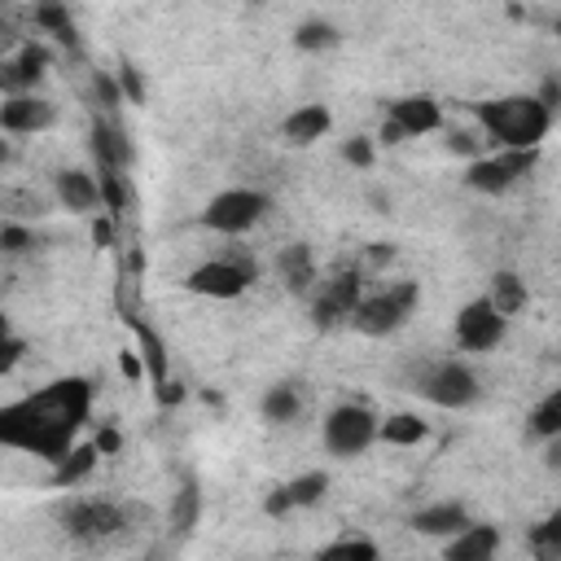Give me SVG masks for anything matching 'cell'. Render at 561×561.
Returning <instances> with one entry per match:
<instances>
[{
	"instance_id": "cell-26",
	"label": "cell",
	"mask_w": 561,
	"mask_h": 561,
	"mask_svg": "<svg viewBox=\"0 0 561 561\" xmlns=\"http://www.w3.org/2000/svg\"><path fill=\"white\" fill-rule=\"evenodd\" d=\"M526 548L535 561H561V513H548L526 530Z\"/></svg>"
},
{
	"instance_id": "cell-40",
	"label": "cell",
	"mask_w": 561,
	"mask_h": 561,
	"mask_svg": "<svg viewBox=\"0 0 561 561\" xmlns=\"http://www.w3.org/2000/svg\"><path fill=\"white\" fill-rule=\"evenodd\" d=\"M263 513H267V517H285V513H294V504H289L285 486H272V491H267V500H263Z\"/></svg>"
},
{
	"instance_id": "cell-28",
	"label": "cell",
	"mask_w": 561,
	"mask_h": 561,
	"mask_svg": "<svg viewBox=\"0 0 561 561\" xmlns=\"http://www.w3.org/2000/svg\"><path fill=\"white\" fill-rule=\"evenodd\" d=\"M316 561H381V552H377V543L368 535H342L329 548H320Z\"/></svg>"
},
{
	"instance_id": "cell-16",
	"label": "cell",
	"mask_w": 561,
	"mask_h": 561,
	"mask_svg": "<svg viewBox=\"0 0 561 561\" xmlns=\"http://www.w3.org/2000/svg\"><path fill=\"white\" fill-rule=\"evenodd\" d=\"M465 526H469V508L460 500H438V504H425L412 513V530H421L430 539H451Z\"/></svg>"
},
{
	"instance_id": "cell-27",
	"label": "cell",
	"mask_w": 561,
	"mask_h": 561,
	"mask_svg": "<svg viewBox=\"0 0 561 561\" xmlns=\"http://www.w3.org/2000/svg\"><path fill=\"white\" fill-rule=\"evenodd\" d=\"M167 517H171V535H193V526H197V517H202V491H197V482H184V486L175 491Z\"/></svg>"
},
{
	"instance_id": "cell-17",
	"label": "cell",
	"mask_w": 561,
	"mask_h": 561,
	"mask_svg": "<svg viewBox=\"0 0 561 561\" xmlns=\"http://www.w3.org/2000/svg\"><path fill=\"white\" fill-rule=\"evenodd\" d=\"M329 127H333V114H329V105H320V101L298 105V110H289V114L280 118V136H285L289 145H316L320 136H329Z\"/></svg>"
},
{
	"instance_id": "cell-47",
	"label": "cell",
	"mask_w": 561,
	"mask_h": 561,
	"mask_svg": "<svg viewBox=\"0 0 561 561\" xmlns=\"http://www.w3.org/2000/svg\"><path fill=\"white\" fill-rule=\"evenodd\" d=\"M9 158H13V145H9V140H4V136H0V167H4V162H9Z\"/></svg>"
},
{
	"instance_id": "cell-23",
	"label": "cell",
	"mask_w": 561,
	"mask_h": 561,
	"mask_svg": "<svg viewBox=\"0 0 561 561\" xmlns=\"http://www.w3.org/2000/svg\"><path fill=\"white\" fill-rule=\"evenodd\" d=\"M127 324H131V333H136L145 377H149L153 386H162V381H167V346H162V337H158V333H153L145 320H127Z\"/></svg>"
},
{
	"instance_id": "cell-7",
	"label": "cell",
	"mask_w": 561,
	"mask_h": 561,
	"mask_svg": "<svg viewBox=\"0 0 561 561\" xmlns=\"http://www.w3.org/2000/svg\"><path fill=\"white\" fill-rule=\"evenodd\" d=\"M377 412L373 408H364V403H337L329 416H324V430H320V438H324V447L333 451V456H342V460H351V456H364L373 443H377Z\"/></svg>"
},
{
	"instance_id": "cell-1",
	"label": "cell",
	"mask_w": 561,
	"mask_h": 561,
	"mask_svg": "<svg viewBox=\"0 0 561 561\" xmlns=\"http://www.w3.org/2000/svg\"><path fill=\"white\" fill-rule=\"evenodd\" d=\"M88 412H92V386L83 377H61L26 399L0 403V447H18L57 465L75 447V434L83 430Z\"/></svg>"
},
{
	"instance_id": "cell-12",
	"label": "cell",
	"mask_w": 561,
	"mask_h": 561,
	"mask_svg": "<svg viewBox=\"0 0 561 561\" xmlns=\"http://www.w3.org/2000/svg\"><path fill=\"white\" fill-rule=\"evenodd\" d=\"M386 123H394L403 140L408 136H430V131L443 127V105L434 96H421V92L416 96H399V101L386 105Z\"/></svg>"
},
{
	"instance_id": "cell-19",
	"label": "cell",
	"mask_w": 561,
	"mask_h": 561,
	"mask_svg": "<svg viewBox=\"0 0 561 561\" xmlns=\"http://www.w3.org/2000/svg\"><path fill=\"white\" fill-rule=\"evenodd\" d=\"M276 272H280V280H285L289 294H311V289H316V259H311V250H307L302 241L280 245Z\"/></svg>"
},
{
	"instance_id": "cell-8",
	"label": "cell",
	"mask_w": 561,
	"mask_h": 561,
	"mask_svg": "<svg viewBox=\"0 0 561 561\" xmlns=\"http://www.w3.org/2000/svg\"><path fill=\"white\" fill-rule=\"evenodd\" d=\"M416 390H421L434 408H447V412H460V408L478 403V394H482L473 368L460 364V359H438V364H430V368L421 373Z\"/></svg>"
},
{
	"instance_id": "cell-24",
	"label": "cell",
	"mask_w": 561,
	"mask_h": 561,
	"mask_svg": "<svg viewBox=\"0 0 561 561\" xmlns=\"http://www.w3.org/2000/svg\"><path fill=\"white\" fill-rule=\"evenodd\" d=\"M96 460H101V456H96L92 443H75V447L53 465V482H57V486H75V482H83V478L96 469Z\"/></svg>"
},
{
	"instance_id": "cell-15",
	"label": "cell",
	"mask_w": 561,
	"mask_h": 561,
	"mask_svg": "<svg viewBox=\"0 0 561 561\" xmlns=\"http://www.w3.org/2000/svg\"><path fill=\"white\" fill-rule=\"evenodd\" d=\"M92 158H96L101 171H114V175H123L131 167V158H136L127 131L114 118H105V114L92 118Z\"/></svg>"
},
{
	"instance_id": "cell-38",
	"label": "cell",
	"mask_w": 561,
	"mask_h": 561,
	"mask_svg": "<svg viewBox=\"0 0 561 561\" xmlns=\"http://www.w3.org/2000/svg\"><path fill=\"white\" fill-rule=\"evenodd\" d=\"M22 351H26V342H22V337H0V377L18 368Z\"/></svg>"
},
{
	"instance_id": "cell-25",
	"label": "cell",
	"mask_w": 561,
	"mask_h": 561,
	"mask_svg": "<svg viewBox=\"0 0 561 561\" xmlns=\"http://www.w3.org/2000/svg\"><path fill=\"white\" fill-rule=\"evenodd\" d=\"M263 421H272V425H289L298 412H302V394H298V386H289V381H280V386H267V394H263Z\"/></svg>"
},
{
	"instance_id": "cell-11",
	"label": "cell",
	"mask_w": 561,
	"mask_h": 561,
	"mask_svg": "<svg viewBox=\"0 0 561 561\" xmlns=\"http://www.w3.org/2000/svg\"><path fill=\"white\" fill-rule=\"evenodd\" d=\"M57 123V105L22 92V96H4L0 101V136H39Z\"/></svg>"
},
{
	"instance_id": "cell-2",
	"label": "cell",
	"mask_w": 561,
	"mask_h": 561,
	"mask_svg": "<svg viewBox=\"0 0 561 561\" xmlns=\"http://www.w3.org/2000/svg\"><path fill=\"white\" fill-rule=\"evenodd\" d=\"M482 131L500 149H539L543 136L552 131V110H543L535 96H495L473 105Z\"/></svg>"
},
{
	"instance_id": "cell-13",
	"label": "cell",
	"mask_w": 561,
	"mask_h": 561,
	"mask_svg": "<svg viewBox=\"0 0 561 561\" xmlns=\"http://www.w3.org/2000/svg\"><path fill=\"white\" fill-rule=\"evenodd\" d=\"M44 70H48V48L44 44H22L9 61H0V92L4 96L35 92V83L44 79Z\"/></svg>"
},
{
	"instance_id": "cell-6",
	"label": "cell",
	"mask_w": 561,
	"mask_h": 561,
	"mask_svg": "<svg viewBox=\"0 0 561 561\" xmlns=\"http://www.w3.org/2000/svg\"><path fill=\"white\" fill-rule=\"evenodd\" d=\"M267 210H272V197H267V193H259V188H224V193H215V197L206 202L202 224H206L210 232L241 237V232H250Z\"/></svg>"
},
{
	"instance_id": "cell-10",
	"label": "cell",
	"mask_w": 561,
	"mask_h": 561,
	"mask_svg": "<svg viewBox=\"0 0 561 561\" xmlns=\"http://www.w3.org/2000/svg\"><path fill=\"white\" fill-rule=\"evenodd\" d=\"M508 333V320L486 302V298H473L456 311V346L460 351H473V355H486L504 342Z\"/></svg>"
},
{
	"instance_id": "cell-49",
	"label": "cell",
	"mask_w": 561,
	"mask_h": 561,
	"mask_svg": "<svg viewBox=\"0 0 561 561\" xmlns=\"http://www.w3.org/2000/svg\"><path fill=\"white\" fill-rule=\"evenodd\" d=\"M0 39H4V26H0Z\"/></svg>"
},
{
	"instance_id": "cell-36",
	"label": "cell",
	"mask_w": 561,
	"mask_h": 561,
	"mask_svg": "<svg viewBox=\"0 0 561 561\" xmlns=\"http://www.w3.org/2000/svg\"><path fill=\"white\" fill-rule=\"evenodd\" d=\"M35 245L26 224H0V254H26Z\"/></svg>"
},
{
	"instance_id": "cell-37",
	"label": "cell",
	"mask_w": 561,
	"mask_h": 561,
	"mask_svg": "<svg viewBox=\"0 0 561 561\" xmlns=\"http://www.w3.org/2000/svg\"><path fill=\"white\" fill-rule=\"evenodd\" d=\"M342 158H346L351 167H373V140H368V136H351V140L342 145Z\"/></svg>"
},
{
	"instance_id": "cell-14",
	"label": "cell",
	"mask_w": 561,
	"mask_h": 561,
	"mask_svg": "<svg viewBox=\"0 0 561 561\" xmlns=\"http://www.w3.org/2000/svg\"><path fill=\"white\" fill-rule=\"evenodd\" d=\"M500 526L491 522H469L465 530H456L447 543H443V561H495L500 557Z\"/></svg>"
},
{
	"instance_id": "cell-3",
	"label": "cell",
	"mask_w": 561,
	"mask_h": 561,
	"mask_svg": "<svg viewBox=\"0 0 561 561\" xmlns=\"http://www.w3.org/2000/svg\"><path fill=\"white\" fill-rule=\"evenodd\" d=\"M57 522L79 543H110L127 530V508L105 495H70L57 504Z\"/></svg>"
},
{
	"instance_id": "cell-22",
	"label": "cell",
	"mask_w": 561,
	"mask_h": 561,
	"mask_svg": "<svg viewBox=\"0 0 561 561\" xmlns=\"http://www.w3.org/2000/svg\"><path fill=\"white\" fill-rule=\"evenodd\" d=\"M482 298H486V302L508 320V316H517V311L526 307V298H530V294H526V280H522L517 272H495V276H491V289H486Z\"/></svg>"
},
{
	"instance_id": "cell-31",
	"label": "cell",
	"mask_w": 561,
	"mask_h": 561,
	"mask_svg": "<svg viewBox=\"0 0 561 561\" xmlns=\"http://www.w3.org/2000/svg\"><path fill=\"white\" fill-rule=\"evenodd\" d=\"M530 434H539V438H561V390H548L539 403H535V412H530Z\"/></svg>"
},
{
	"instance_id": "cell-43",
	"label": "cell",
	"mask_w": 561,
	"mask_h": 561,
	"mask_svg": "<svg viewBox=\"0 0 561 561\" xmlns=\"http://www.w3.org/2000/svg\"><path fill=\"white\" fill-rule=\"evenodd\" d=\"M123 373H127L131 381H140V377H145V368H140V355H136V351H123Z\"/></svg>"
},
{
	"instance_id": "cell-29",
	"label": "cell",
	"mask_w": 561,
	"mask_h": 561,
	"mask_svg": "<svg viewBox=\"0 0 561 561\" xmlns=\"http://www.w3.org/2000/svg\"><path fill=\"white\" fill-rule=\"evenodd\" d=\"M324 491H329V473H324V469H307V473H298V478L285 482V495H289L294 508H311V504H320Z\"/></svg>"
},
{
	"instance_id": "cell-30",
	"label": "cell",
	"mask_w": 561,
	"mask_h": 561,
	"mask_svg": "<svg viewBox=\"0 0 561 561\" xmlns=\"http://www.w3.org/2000/svg\"><path fill=\"white\" fill-rule=\"evenodd\" d=\"M342 35H337V26L329 22V18H302L298 22V31H294V44L302 48V53H324V48H333Z\"/></svg>"
},
{
	"instance_id": "cell-33",
	"label": "cell",
	"mask_w": 561,
	"mask_h": 561,
	"mask_svg": "<svg viewBox=\"0 0 561 561\" xmlns=\"http://www.w3.org/2000/svg\"><path fill=\"white\" fill-rule=\"evenodd\" d=\"M96 188H101V206L110 215H123L127 210V175H114V171H96Z\"/></svg>"
},
{
	"instance_id": "cell-4",
	"label": "cell",
	"mask_w": 561,
	"mask_h": 561,
	"mask_svg": "<svg viewBox=\"0 0 561 561\" xmlns=\"http://www.w3.org/2000/svg\"><path fill=\"white\" fill-rule=\"evenodd\" d=\"M416 302H421V285L416 280H390L386 289L359 298V307L351 311V324L364 337H390V333H399L408 324Z\"/></svg>"
},
{
	"instance_id": "cell-32",
	"label": "cell",
	"mask_w": 561,
	"mask_h": 561,
	"mask_svg": "<svg viewBox=\"0 0 561 561\" xmlns=\"http://www.w3.org/2000/svg\"><path fill=\"white\" fill-rule=\"evenodd\" d=\"M35 26L57 35L61 44H75V22H70V9L66 4H35Z\"/></svg>"
},
{
	"instance_id": "cell-41",
	"label": "cell",
	"mask_w": 561,
	"mask_h": 561,
	"mask_svg": "<svg viewBox=\"0 0 561 561\" xmlns=\"http://www.w3.org/2000/svg\"><path fill=\"white\" fill-rule=\"evenodd\" d=\"M447 149H451V153H473V158H482V153H478V140H473L469 131H451V136H447Z\"/></svg>"
},
{
	"instance_id": "cell-9",
	"label": "cell",
	"mask_w": 561,
	"mask_h": 561,
	"mask_svg": "<svg viewBox=\"0 0 561 561\" xmlns=\"http://www.w3.org/2000/svg\"><path fill=\"white\" fill-rule=\"evenodd\" d=\"M359 298H364V276L355 267L351 272L342 267L329 280H320L311 289V320H316V329H333V324L351 320V311L359 307Z\"/></svg>"
},
{
	"instance_id": "cell-48",
	"label": "cell",
	"mask_w": 561,
	"mask_h": 561,
	"mask_svg": "<svg viewBox=\"0 0 561 561\" xmlns=\"http://www.w3.org/2000/svg\"><path fill=\"white\" fill-rule=\"evenodd\" d=\"M0 337H13V329H9V316L0 311Z\"/></svg>"
},
{
	"instance_id": "cell-20",
	"label": "cell",
	"mask_w": 561,
	"mask_h": 561,
	"mask_svg": "<svg viewBox=\"0 0 561 561\" xmlns=\"http://www.w3.org/2000/svg\"><path fill=\"white\" fill-rule=\"evenodd\" d=\"M465 184H469L473 193H504V188H513L517 180H513V171L504 167L500 153H482V158H473V162L465 167Z\"/></svg>"
},
{
	"instance_id": "cell-34",
	"label": "cell",
	"mask_w": 561,
	"mask_h": 561,
	"mask_svg": "<svg viewBox=\"0 0 561 561\" xmlns=\"http://www.w3.org/2000/svg\"><path fill=\"white\" fill-rule=\"evenodd\" d=\"M114 79H118V92H123V101H131V105H145V79H140V70H136L131 61H118Z\"/></svg>"
},
{
	"instance_id": "cell-39",
	"label": "cell",
	"mask_w": 561,
	"mask_h": 561,
	"mask_svg": "<svg viewBox=\"0 0 561 561\" xmlns=\"http://www.w3.org/2000/svg\"><path fill=\"white\" fill-rule=\"evenodd\" d=\"M92 447H96V456H101V451H105V456H114V451L123 447V434H118L114 425H101V430H96V438H92Z\"/></svg>"
},
{
	"instance_id": "cell-35",
	"label": "cell",
	"mask_w": 561,
	"mask_h": 561,
	"mask_svg": "<svg viewBox=\"0 0 561 561\" xmlns=\"http://www.w3.org/2000/svg\"><path fill=\"white\" fill-rule=\"evenodd\" d=\"M92 96H96L101 110H118V105H123V92H118L114 70H96V75H92Z\"/></svg>"
},
{
	"instance_id": "cell-44",
	"label": "cell",
	"mask_w": 561,
	"mask_h": 561,
	"mask_svg": "<svg viewBox=\"0 0 561 561\" xmlns=\"http://www.w3.org/2000/svg\"><path fill=\"white\" fill-rule=\"evenodd\" d=\"M92 237H96L101 245H114V224H110V219H96V224H92Z\"/></svg>"
},
{
	"instance_id": "cell-18",
	"label": "cell",
	"mask_w": 561,
	"mask_h": 561,
	"mask_svg": "<svg viewBox=\"0 0 561 561\" xmlns=\"http://www.w3.org/2000/svg\"><path fill=\"white\" fill-rule=\"evenodd\" d=\"M53 188H57V202H61L66 210L88 215V210L101 206V188H96V175H92V171H75V167H70V171H57Z\"/></svg>"
},
{
	"instance_id": "cell-42",
	"label": "cell",
	"mask_w": 561,
	"mask_h": 561,
	"mask_svg": "<svg viewBox=\"0 0 561 561\" xmlns=\"http://www.w3.org/2000/svg\"><path fill=\"white\" fill-rule=\"evenodd\" d=\"M158 399H162V403H180V399H184V386H180V381H171V377H167V381H162V386H158Z\"/></svg>"
},
{
	"instance_id": "cell-45",
	"label": "cell",
	"mask_w": 561,
	"mask_h": 561,
	"mask_svg": "<svg viewBox=\"0 0 561 561\" xmlns=\"http://www.w3.org/2000/svg\"><path fill=\"white\" fill-rule=\"evenodd\" d=\"M377 140H381V145H399L403 136H399V127H394V123H386V118H381V131H377Z\"/></svg>"
},
{
	"instance_id": "cell-21",
	"label": "cell",
	"mask_w": 561,
	"mask_h": 561,
	"mask_svg": "<svg viewBox=\"0 0 561 561\" xmlns=\"http://www.w3.org/2000/svg\"><path fill=\"white\" fill-rule=\"evenodd\" d=\"M425 434H430V425L416 412H390L386 421H377V443H386V447H416V443H425Z\"/></svg>"
},
{
	"instance_id": "cell-46",
	"label": "cell",
	"mask_w": 561,
	"mask_h": 561,
	"mask_svg": "<svg viewBox=\"0 0 561 561\" xmlns=\"http://www.w3.org/2000/svg\"><path fill=\"white\" fill-rule=\"evenodd\" d=\"M390 259H394V250H390V245H373V250H368V263H377V267H381V263H390Z\"/></svg>"
},
{
	"instance_id": "cell-5",
	"label": "cell",
	"mask_w": 561,
	"mask_h": 561,
	"mask_svg": "<svg viewBox=\"0 0 561 561\" xmlns=\"http://www.w3.org/2000/svg\"><path fill=\"white\" fill-rule=\"evenodd\" d=\"M254 280H259V263H254L245 250H232V254H224V259L197 263V267L188 272V280H184V289H188V294H202V298L228 302V298H241Z\"/></svg>"
}]
</instances>
